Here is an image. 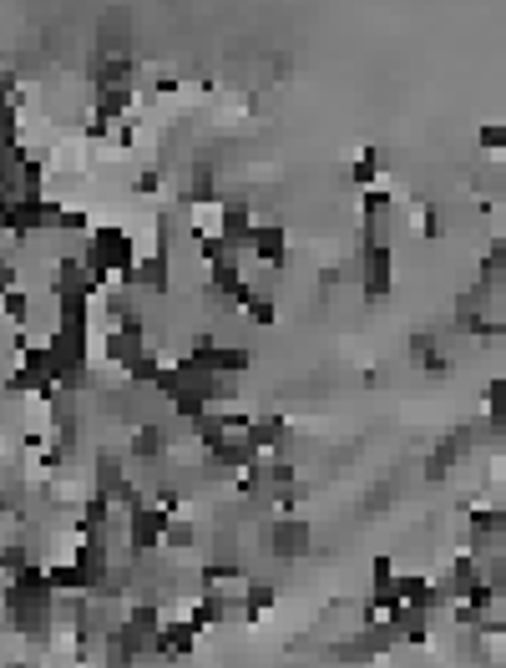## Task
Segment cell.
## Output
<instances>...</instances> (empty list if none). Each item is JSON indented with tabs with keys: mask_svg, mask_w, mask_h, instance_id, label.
<instances>
[{
	"mask_svg": "<svg viewBox=\"0 0 506 668\" xmlns=\"http://www.w3.org/2000/svg\"><path fill=\"white\" fill-rule=\"evenodd\" d=\"M81 259H87V269H92V279H97V289H102V294L112 289V274H117V279H127V274L142 264V259H137V248H132V238H127V228H117V223L97 228Z\"/></svg>",
	"mask_w": 506,
	"mask_h": 668,
	"instance_id": "6da1fadb",
	"label": "cell"
},
{
	"mask_svg": "<svg viewBox=\"0 0 506 668\" xmlns=\"http://www.w3.org/2000/svg\"><path fill=\"white\" fill-rule=\"evenodd\" d=\"M395 643H400V628H395L390 618H380V623H370V628H355V638L334 643L329 658H334V663H355V668H365V663L385 658Z\"/></svg>",
	"mask_w": 506,
	"mask_h": 668,
	"instance_id": "7a4b0ae2",
	"label": "cell"
},
{
	"mask_svg": "<svg viewBox=\"0 0 506 668\" xmlns=\"http://www.w3.org/2000/svg\"><path fill=\"white\" fill-rule=\"evenodd\" d=\"M259 547H264L274 562H294V557H304V552L314 547V527H309L304 517H269V522L259 527Z\"/></svg>",
	"mask_w": 506,
	"mask_h": 668,
	"instance_id": "3957f363",
	"label": "cell"
},
{
	"mask_svg": "<svg viewBox=\"0 0 506 668\" xmlns=\"http://www.w3.org/2000/svg\"><path fill=\"white\" fill-rule=\"evenodd\" d=\"M152 345H147V319L142 314H132V319H122V324H112L107 329V340H102V355H107V365H132V360H142Z\"/></svg>",
	"mask_w": 506,
	"mask_h": 668,
	"instance_id": "277c9868",
	"label": "cell"
},
{
	"mask_svg": "<svg viewBox=\"0 0 506 668\" xmlns=\"http://www.w3.org/2000/svg\"><path fill=\"white\" fill-rule=\"evenodd\" d=\"M167 527H173V512H167V507H142V512H132V517H127V552H132V557L157 552V547L167 542Z\"/></svg>",
	"mask_w": 506,
	"mask_h": 668,
	"instance_id": "5b68a950",
	"label": "cell"
},
{
	"mask_svg": "<svg viewBox=\"0 0 506 668\" xmlns=\"http://www.w3.org/2000/svg\"><path fill=\"white\" fill-rule=\"evenodd\" d=\"M360 289L365 299H385L395 289V248H365L360 254Z\"/></svg>",
	"mask_w": 506,
	"mask_h": 668,
	"instance_id": "8992f818",
	"label": "cell"
},
{
	"mask_svg": "<svg viewBox=\"0 0 506 668\" xmlns=\"http://www.w3.org/2000/svg\"><path fill=\"white\" fill-rule=\"evenodd\" d=\"M6 228L21 238V233H41V228H61V208L46 203V198H16L6 208Z\"/></svg>",
	"mask_w": 506,
	"mask_h": 668,
	"instance_id": "52a82bcc",
	"label": "cell"
},
{
	"mask_svg": "<svg viewBox=\"0 0 506 668\" xmlns=\"http://www.w3.org/2000/svg\"><path fill=\"white\" fill-rule=\"evenodd\" d=\"M259 461H264V451L253 446L248 436H233V441H223V446L208 456V466H218V471H228V476H248Z\"/></svg>",
	"mask_w": 506,
	"mask_h": 668,
	"instance_id": "ba28073f",
	"label": "cell"
},
{
	"mask_svg": "<svg viewBox=\"0 0 506 668\" xmlns=\"http://www.w3.org/2000/svg\"><path fill=\"white\" fill-rule=\"evenodd\" d=\"M248 254L259 259L264 269H284V264H289V228H284V223H259Z\"/></svg>",
	"mask_w": 506,
	"mask_h": 668,
	"instance_id": "9c48e42d",
	"label": "cell"
},
{
	"mask_svg": "<svg viewBox=\"0 0 506 668\" xmlns=\"http://www.w3.org/2000/svg\"><path fill=\"white\" fill-rule=\"evenodd\" d=\"M289 436H294V431H289V415H279V410H259V415H253V426H248V441L259 446L264 456H269V451H284Z\"/></svg>",
	"mask_w": 506,
	"mask_h": 668,
	"instance_id": "30bf717a",
	"label": "cell"
},
{
	"mask_svg": "<svg viewBox=\"0 0 506 668\" xmlns=\"http://www.w3.org/2000/svg\"><path fill=\"white\" fill-rule=\"evenodd\" d=\"M198 648V628L188 618H173V623H162V633L152 638V658H188Z\"/></svg>",
	"mask_w": 506,
	"mask_h": 668,
	"instance_id": "8fae6325",
	"label": "cell"
},
{
	"mask_svg": "<svg viewBox=\"0 0 506 668\" xmlns=\"http://www.w3.org/2000/svg\"><path fill=\"white\" fill-rule=\"evenodd\" d=\"M92 486H97V496H107V501H122V491L132 486V481H127V461H122L117 451H97Z\"/></svg>",
	"mask_w": 506,
	"mask_h": 668,
	"instance_id": "7c38bea8",
	"label": "cell"
},
{
	"mask_svg": "<svg viewBox=\"0 0 506 668\" xmlns=\"http://www.w3.org/2000/svg\"><path fill=\"white\" fill-rule=\"evenodd\" d=\"M218 233L238 248H253V233H259V223H253V213H248V203H223V213H218Z\"/></svg>",
	"mask_w": 506,
	"mask_h": 668,
	"instance_id": "4fadbf2b",
	"label": "cell"
},
{
	"mask_svg": "<svg viewBox=\"0 0 506 668\" xmlns=\"http://www.w3.org/2000/svg\"><path fill=\"white\" fill-rule=\"evenodd\" d=\"M279 603V582L274 577H248L243 582V623H259Z\"/></svg>",
	"mask_w": 506,
	"mask_h": 668,
	"instance_id": "5bb4252c",
	"label": "cell"
},
{
	"mask_svg": "<svg viewBox=\"0 0 506 668\" xmlns=\"http://www.w3.org/2000/svg\"><path fill=\"white\" fill-rule=\"evenodd\" d=\"M127 284H132V289H142V294H167V284H173V274H167V254L142 259V264L127 274Z\"/></svg>",
	"mask_w": 506,
	"mask_h": 668,
	"instance_id": "9a60e30c",
	"label": "cell"
},
{
	"mask_svg": "<svg viewBox=\"0 0 506 668\" xmlns=\"http://www.w3.org/2000/svg\"><path fill=\"white\" fill-rule=\"evenodd\" d=\"M162 446H167L162 426H157V421H142V426H137V436H132V461H157V456H162Z\"/></svg>",
	"mask_w": 506,
	"mask_h": 668,
	"instance_id": "2e32d148",
	"label": "cell"
},
{
	"mask_svg": "<svg viewBox=\"0 0 506 668\" xmlns=\"http://www.w3.org/2000/svg\"><path fill=\"white\" fill-rule=\"evenodd\" d=\"M461 451H466V436H451V441H441V446L426 456V476H431V481H446V476H451V461H456Z\"/></svg>",
	"mask_w": 506,
	"mask_h": 668,
	"instance_id": "e0dca14e",
	"label": "cell"
},
{
	"mask_svg": "<svg viewBox=\"0 0 506 668\" xmlns=\"http://www.w3.org/2000/svg\"><path fill=\"white\" fill-rule=\"evenodd\" d=\"M198 254H203V264H208V269H233V264H238V248H233L223 233L198 238Z\"/></svg>",
	"mask_w": 506,
	"mask_h": 668,
	"instance_id": "ac0fdd59",
	"label": "cell"
},
{
	"mask_svg": "<svg viewBox=\"0 0 506 668\" xmlns=\"http://www.w3.org/2000/svg\"><path fill=\"white\" fill-rule=\"evenodd\" d=\"M380 167H385V152L365 147V157L350 167V183H355V193H360V188H375V173H380Z\"/></svg>",
	"mask_w": 506,
	"mask_h": 668,
	"instance_id": "d6986e66",
	"label": "cell"
},
{
	"mask_svg": "<svg viewBox=\"0 0 506 668\" xmlns=\"http://www.w3.org/2000/svg\"><path fill=\"white\" fill-rule=\"evenodd\" d=\"M162 370H167V365H162V360L147 350L142 360H132V365H127V385H132V390H142V385H157V375H162Z\"/></svg>",
	"mask_w": 506,
	"mask_h": 668,
	"instance_id": "ffe728a7",
	"label": "cell"
},
{
	"mask_svg": "<svg viewBox=\"0 0 506 668\" xmlns=\"http://www.w3.org/2000/svg\"><path fill=\"white\" fill-rule=\"evenodd\" d=\"M127 623H132V628H142V633H162V608H157L152 598H142V603H132V608H127Z\"/></svg>",
	"mask_w": 506,
	"mask_h": 668,
	"instance_id": "44dd1931",
	"label": "cell"
},
{
	"mask_svg": "<svg viewBox=\"0 0 506 668\" xmlns=\"http://www.w3.org/2000/svg\"><path fill=\"white\" fill-rule=\"evenodd\" d=\"M173 410H178V421H203V415H208V395H198V390H183L178 400H173Z\"/></svg>",
	"mask_w": 506,
	"mask_h": 668,
	"instance_id": "7402d4cb",
	"label": "cell"
},
{
	"mask_svg": "<svg viewBox=\"0 0 506 668\" xmlns=\"http://www.w3.org/2000/svg\"><path fill=\"white\" fill-rule=\"evenodd\" d=\"M243 314H248L253 324H274V319H279V304H274V294H264V289H259V294L248 299V309H243Z\"/></svg>",
	"mask_w": 506,
	"mask_h": 668,
	"instance_id": "603a6c76",
	"label": "cell"
},
{
	"mask_svg": "<svg viewBox=\"0 0 506 668\" xmlns=\"http://www.w3.org/2000/svg\"><path fill=\"white\" fill-rule=\"evenodd\" d=\"M203 542V532L193 527V522H173V527H167V542L162 547H178V552H188V547H198Z\"/></svg>",
	"mask_w": 506,
	"mask_h": 668,
	"instance_id": "cb8c5ba5",
	"label": "cell"
},
{
	"mask_svg": "<svg viewBox=\"0 0 506 668\" xmlns=\"http://www.w3.org/2000/svg\"><path fill=\"white\" fill-rule=\"evenodd\" d=\"M183 198H188V203H203V198H213V173H208V167L188 173V188H183Z\"/></svg>",
	"mask_w": 506,
	"mask_h": 668,
	"instance_id": "d4e9b609",
	"label": "cell"
},
{
	"mask_svg": "<svg viewBox=\"0 0 506 668\" xmlns=\"http://www.w3.org/2000/svg\"><path fill=\"white\" fill-rule=\"evenodd\" d=\"M390 203H395V198H390V188H370V193H365V218H385V213H390Z\"/></svg>",
	"mask_w": 506,
	"mask_h": 668,
	"instance_id": "484cf974",
	"label": "cell"
},
{
	"mask_svg": "<svg viewBox=\"0 0 506 668\" xmlns=\"http://www.w3.org/2000/svg\"><path fill=\"white\" fill-rule=\"evenodd\" d=\"M420 233H426V238H441V233H446V208H426V213H420Z\"/></svg>",
	"mask_w": 506,
	"mask_h": 668,
	"instance_id": "4316f807",
	"label": "cell"
},
{
	"mask_svg": "<svg viewBox=\"0 0 506 668\" xmlns=\"http://www.w3.org/2000/svg\"><path fill=\"white\" fill-rule=\"evenodd\" d=\"M476 147H486V152H506V127H481V132H476Z\"/></svg>",
	"mask_w": 506,
	"mask_h": 668,
	"instance_id": "83f0119b",
	"label": "cell"
},
{
	"mask_svg": "<svg viewBox=\"0 0 506 668\" xmlns=\"http://www.w3.org/2000/svg\"><path fill=\"white\" fill-rule=\"evenodd\" d=\"M61 233H87V213H81V208H61Z\"/></svg>",
	"mask_w": 506,
	"mask_h": 668,
	"instance_id": "f1b7e54d",
	"label": "cell"
},
{
	"mask_svg": "<svg viewBox=\"0 0 506 668\" xmlns=\"http://www.w3.org/2000/svg\"><path fill=\"white\" fill-rule=\"evenodd\" d=\"M486 582L496 588V598H506V557H496V562L486 567Z\"/></svg>",
	"mask_w": 506,
	"mask_h": 668,
	"instance_id": "f546056e",
	"label": "cell"
},
{
	"mask_svg": "<svg viewBox=\"0 0 506 668\" xmlns=\"http://www.w3.org/2000/svg\"><path fill=\"white\" fill-rule=\"evenodd\" d=\"M6 319H11V324H21V319H26V294H21V289H11V294H6Z\"/></svg>",
	"mask_w": 506,
	"mask_h": 668,
	"instance_id": "4dcf8cb0",
	"label": "cell"
},
{
	"mask_svg": "<svg viewBox=\"0 0 506 668\" xmlns=\"http://www.w3.org/2000/svg\"><path fill=\"white\" fill-rule=\"evenodd\" d=\"M486 410H491V431L506 436V405H486Z\"/></svg>",
	"mask_w": 506,
	"mask_h": 668,
	"instance_id": "1f68e13d",
	"label": "cell"
},
{
	"mask_svg": "<svg viewBox=\"0 0 506 668\" xmlns=\"http://www.w3.org/2000/svg\"><path fill=\"white\" fill-rule=\"evenodd\" d=\"M157 188H162V178H157V167H152V173H142V178H137V193H157Z\"/></svg>",
	"mask_w": 506,
	"mask_h": 668,
	"instance_id": "d6a6232c",
	"label": "cell"
},
{
	"mask_svg": "<svg viewBox=\"0 0 506 668\" xmlns=\"http://www.w3.org/2000/svg\"><path fill=\"white\" fill-rule=\"evenodd\" d=\"M501 507H506V466H501Z\"/></svg>",
	"mask_w": 506,
	"mask_h": 668,
	"instance_id": "836d02e7",
	"label": "cell"
},
{
	"mask_svg": "<svg viewBox=\"0 0 506 668\" xmlns=\"http://www.w3.org/2000/svg\"><path fill=\"white\" fill-rule=\"evenodd\" d=\"M501 243H506V218H501Z\"/></svg>",
	"mask_w": 506,
	"mask_h": 668,
	"instance_id": "e575fe53",
	"label": "cell"
},
{
	"mask_svg": "<svg viewBox=\"0 0 506 668\" xmlns=\"http://www.w3.org/2000/svg\"><path fill=\"white\" fill-rule=\"evenodd\" d=\"M11 668H31V663H11Z\"/></svg>",
	"mask_w": 506,
	"mask_h": 668,
	"instance_id": "d590c367",
	"label": "cell"
},
{
	"mask_svg": "<svg viewBox=\"0 0 506 668\" xmlns=\"http://www.w3.org/2000/svg\"><path fill=\"white\" fill-rule=\"evenodd\" d=\"M117 668H137V663H117Z\"/></svg>",
	"mask_w": 506,
	"mask_h": 668,
	"instance_id": "8d00e7d4",
	"label": "cell"
},
{
	"mask_svg": "<svg viewBox=\"0 0 506 668\" xmlns=\"http://www.w3.org/2000/svg\"><path fill=\"white\" fill-rule=\"evenodd\" d=\"M501 162H506V152H501Z\"/></svg>",
	"mask_w": 506,
	"mask_h": 668,
	"instance_id": "74e56055",
	"label": "cell"
}]
</instances>
